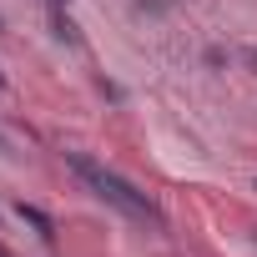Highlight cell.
<instances>
[{
  "mask_svg": "<svg viewBox=\"0 0 257 257\" xmlns=\"http://www.w3.org/2000/svg\"><path fill=\"white\" fill-rule=\"evenodd\" d=\"M66 162H71V172H76V177H81V182H86L101 202H111L116 212L137 217V222H162V212H157V207H152V202H147L132 182H121V177H116V172H106L101 162H91V157H81V152H71Z\"/></svg>",
  "mask_w": 257,
  "mask_h": 257,
  "instance_id": "obj_1",
  "label": "cell"
},
{
  "mask_svg": "<svg viewBox=\"0 0 257 257\" xmlns=\"http://www.w3.org/2000/svg\"><path fill=\"white\" fill-rule=\"evenodd\" d=\"M16 217H21V222H31V227H36V237L56 242V222H51V217H46L41 207H31V202H16Z\"/></svg>",
  "mask_w": 257,
  "mask_h": 257,
  "instance_id": "obj_2",
  "label": "cell"
},
{
  "mask_svg": "<svg viewBox=\"0 0 257 257\" xmlns=\"http://www.w3.org/2000/svg\"><path fill=\"white\" fill-rule=\"evenodd\" d=\"M0 152H11V142H6V137H0Z\"/></svg>",
  "mask_w": 257,
  "mask_h": 257,
  "instance_id": "obj_3",
  "label": "cell"
}]
</instances>
